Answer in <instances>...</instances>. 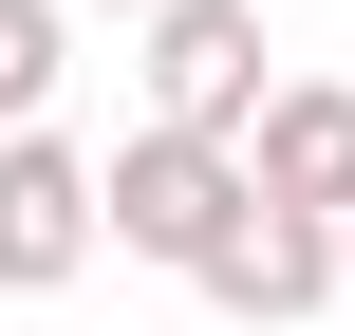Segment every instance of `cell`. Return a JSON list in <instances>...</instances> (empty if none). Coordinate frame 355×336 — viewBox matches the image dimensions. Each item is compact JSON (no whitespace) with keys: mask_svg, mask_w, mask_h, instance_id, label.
<instances>
[{"mask_svg":"<svg viewBox=\"0 0 355 336\" xmlns=\"http://www.w3.org/2000/svg\"><path fill=\"white\" fill-rule=\"evenodd\" d=\"M337 318H355V299H337Z\"/></svg>","mask_w":355,"mask_h":336,"instance_id":"cell-8","label":"cell"},{"mask_svg":"<svg viewBox=\"0 0 355 336\" xmlns=\"http://www.w3.org/2000/svg\"><path fill=\"white\" fill-rule=\"evenodd\" d=\"M75 19H150V0H75Z\"/></svg>","mask_w":355,"mask_h":336,"instance_id":"cell-7","label":"cell"},{"mask_svg":"<svg viewBox=\"0 0 355 336\" xmlns=\"http://www.w3.org/2000/svg\"><path fill=\"white\" fill-rule=\"evenodd\" d=\"M243 206H262L243 131H187V112H150V131L112 150V262H168V281H206Z\"/></svg>","mask_w":355,"mask_h":336,"instance_id":"cell-1","label":"cell"},{"mask_svg":"<svg viewBox=\"0 0 355 336\" xmlns=\"http://www.w3.org/2000/svg\"><path fill=\"white\" fill-rule=\"evenodd\" d=\"M243 168H262V206L355 224V75H281V94H262V131H243Z\"/></svg>","mask_w":355,"mask_h":336,"instance_id":"cell-5","label":"cell"},{"mask_svg":"<svg viewBox=\"0 0 355 336\" xmlns=\"http://www.w3.org/2000/svg\"><path fill=\"white\" fill-rule=\"evenodd\" d=\"M206 299H225V318H318V299H355V224H318V206H243L225 262H206Z\"/></svg>","mask_w":355,"mask_h":336,"instance_id":"cell-4","label":"cell"},{"mask_svg":"<svg viewBox=\"0 0 355 336\" xmlns=\"http://www.w3.org/2000/svg\"><path fill=\"white\" fill-rule=\"evenodd\" d=\"M94 243H112V168L37 112V131H0V299H56V281H94Z\"/></svg>","mask_w":355,"mask_h":336,"instance_id":"cell-2","label":"cell"},{"mask_svg":"<svg viewBox=\"0 0 355 336\" xmlns=\"http://www.w3.org/2000/svg\"><path fill=\"white\" fill-rule=\"evenodd\" d=\"M75 75V0H0V131H37Z\"/></svg>","mask_w":355,"mask_h":336,"instance_id":"cell-6","label":"cell"},{"mask_svg":"<svg viewBox=\"0 0 355 336\" xmlns=\"http://www.w3.org/2000/svg\"><path fill=\"white\" fill-rule=\"evenodd\" d=\"M262 0H150V112L187 131H262Z\"/></svg>","mask_w":355,"mask_h":336,"instance_id":"cell-3","label":"cell"}]
</instances>
